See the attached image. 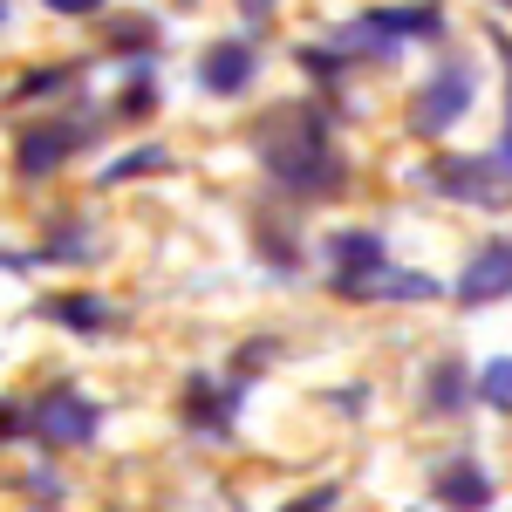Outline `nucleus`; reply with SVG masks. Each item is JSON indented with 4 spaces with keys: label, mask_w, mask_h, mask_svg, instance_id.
<instances>
[{
    "label": "nucleus",
    "mask_w": 512,
    "mask_h": 512,
    "mask_svg": "<svg viewBox=\"0 0 512 512\" xmlns=\"http://www.w3.org/2000/svg\"><path fill=\"white\" fill-rule=\"evenodd\" d=\"M355 267H383L376 233H335V274H355Z\"/></svg>",
    "instance_id": "obj_14"
},
{
    "label": "nucleus",
    "mask_w": 512,
    "mask_h": 512,
    "mask_svg": "<svg viewBox=\"0 0 512 512\" xmlns=\"http://www.w3.org/2000/svg\"><path fill=\"white\" fill-rule=\"evenodd\" d=\"M431 185H444L451 198H472V205H512V185L499 178V158H437Z\"/></svg>",
    "instance_id": "obj_5"
},
{
    "label": "nucleus",
    "mask_w": 512,
    "mask_h": 512,
    "mask_svg": "<svg viewBox=\"0 0 512 512\" xmlns=\"http://www.w3.org/2000/svg\"><path fill=\"white\" fill-rule=\"evenodd\" d=\"M41 7H55V14H96L103 0H41Z\"/></svg>",
    "instance_id": "obj_19"
},
{
    "label": "nucleus",
    "mask_w": 512,
    "mask_h": 512,
    "mask_svg": "<svg viewBox=\"0 0 512 512\" xmlns=\"http://www.w3.org/2000/svg\"><path fill=\"white\" fill-rule=\"evenodd\" d=\"M260 164L274 171V185L301 198H328L342 185V158H335V137H328V123L315 110H274V117L260 123Z\"/></svg>",
    "instance_id": "obj_1"
},
{
    "label": "nucleus",
    "mask_w": 512,
    "mask_h": 512,
    "mask_svg": "<svg viewBox=\"0 0 512 512\" xmlns=\"http://www.w3.org/2000/svg\"><path fill=\"white\" fill-rule=\"evenodd\" d=\"M62 82H69V69H35V76H21V89H14V96H55Z\"/></svg>",
    "instance_id": "obj_17"
},
{
    "label": "nucleus",
    "mask_w": 512,
    "mask_h": 512,
    "mask_svg": "<svg viewBox=\"0 0 512 512\" xmlns=\"http://www.w3.org/2000/svg\"><path fill=\"white\" fill-rule=\"evenodd\" d=\"M499 7H512V0H499Z\"/></svg>",
    "instance_id": "obj_20"
},
{
    "label": "nucleus",
    "mask_w": 512,
    "mask_h": 512,
    "mask_svg": "<svg viewBox=\"0 0 512 512\" xmlns=\"http://www.w3.org/2000/svg\"><path fill=\"white\" fill-rule=\"evenodd\" d=\"M233 396L239 390H212V383H192V390H185V417H192V424H205V431H226V424H233V417H226V410H233Z\"/></svg>",
    "instance_id": "obj_13"
},
{
    "label": "nucleus",
    "mask_w": 512,
    "mask_h": 512,
    "mask_svg": "<svg viewBox=\"0 0 512 512\" xmlns=\"http://www.w3.org/2000/svg\"><path fill=\"white\" fill-rule=\"evenodd\" d=\"M96 137V123L89 117H55V123H35L28 137H21V178H48L55 164H69Z\"/></svg>",
    "instance_id": "obj_3"
},
{
    "label": "nucleus",
    "mask_w": 512,
    "mask_h": 512,
    "mask_svg": "<svg viewBox=\"0 0 512 512\" xmlns=\"http://www.w3.org/2000/svg\"><path fill=\"white\" fill-rule=\"evenodd\" d=\"M335 294L342 301H437V280L390 274V267H355V274H335Z\"/></svg>",
    "instance_id": "obj_6"
},
{
    "label": "nucleus",
    "mask_w": 512,
    "mask_h": 512,
    "mask_svg": "<svg viewBox=\"0 0 512 512\" xmlns=\"http://www.w3.org/2000/svg\"><path fill=\"white\" fill-rule=\"evenodd\" d=\"M355 28H376V35H437V7H369Z\"/></svg>",
    "instance_id": "obj_11"
},
{
    "label": "nucleus",
    "mask_w": 512,
    "mask_h": 512,
    "mask_svg": "<svg viewBox=\"0 0 512 512\" xmlns=\"http://www.w3.org/2000/svg\"><path fill=\"white\" fill-rule=\"evenodd\" d=\"M478 396H485L492 410H512V355H499V362L478 369Z\"/></svg>",
    "instance_id": "obj_15"
},
{
    "label": "nucleus",
    "mask_w": 512,
    "mask_h": 512,
    "mask_svg": "<svg viewBox=\"0 0 512 512\" xmlns=\"http://www.w3.org/2000/svg\"><path fill=\"white\" fill-rule=\"evenodd\" d=\"M465 396H472V369H465L458 355H444V362L431 369V410L451 417V410H465Z\"/></svg>",
    "instance_id": "obj_12"
},
{
    "label": "nucleus",
    "mask_w": 512,
    "mask_h": 512,
    "mask_svg": "<svg viewBox=\"0 0 512 512\" xmlns=\"http://www.w3.org/2000/svg\"><path fill=\"white\" fill-rule=\"evenodd\" d=\"M431 499H437L444 512H485V506H492V478L478 472L472 458H451V465H437Z\"/></svg>",
    "instance_id": "obj_8"
},
{
    "label": "nucleus",
    "mask_w": 512,
    "mask_h": 512,
    "mask_svg": "<svg viewBox=\"0 0 512 512\" xmlns=\"http://www.w3.org/2000/svg\"><path fill=\"white\" fill-rule=\"evenodd\" d=\"M198 82L212 89V96H239L246 82H253V41H212L205 55H198Z\"/></svg>",
    "instance_id": "obj_9"
},
{
    "label": "nucleus",
    "mask_w": 512,
    "mask_h": 512,
    "mask_svg": "<svg viewBox=\"0 0 512 512\" xmlns=\"http://www.w3.org/2000/svg\"><path fill=\"white\" fill-rule=\"evenodd\" d=\"M28 431L41 444H55V451H69V444H89V437L103 431V410L82 390H48V396L28 403Z\"/></svg>",
    "instance_id": "obj_2"
},
{
    "label": "nucleus",
    "mask_w": 512,
    "mask_h": 512,
    "mask_svg": "<svg viewBox=\"0 0 512 512\" xmlns=\"http://www.w3.org/2000/svg\"><path fill=\"white\" fill-rule=\"evenodd\" d=\"M0 14H7V7H0Z\"/></svg>",
    "instance_id": "obj_21"
},
{
    "label": "nucleus",
    "mask_w": 512,
    "mask_h": 512,
    "mask_svg": "<svg viewBox=\"0 0 512 512\" xmlns=\"http://www.w3.org/2000/svg\"><path fill=\"white\" fill-rule=\"evenodd\" d=\"M48 315L62 321V328H76V335H103V328L117 321V308H110V301H96V294H55V301H48Z\"/></svg>",
    "instance_id": "obj_10"
},
{
    "label": "nucleus",
    "mask_w": 512,
    "mask_h": 512,
    "mask_svg": "<svg viewBox=\"0 0 512 512\" xmlns=\"http://www.w3.org/2000/svg\"><path fill=\"white\" fill-rule=\"evenodd\" d=\"M465 110H472V76H465V69H444V76H431L424 89H417L410 130H417V137H444Z\"/></svg>",
    "instance_id": "obj_4"
},
{
    "label": "nucleus",
    "mask_w": 512,
    "mask_h": 512,
    "mask_svg": "<svg viewBox=\"0 0 512 512\" xmlns=\"http://www.w3.org/2000/svg\"><path fill=\"white\" fill-rule=\"evenodd\" d=\"M164 164H171V158H164L158 144H144V151H130V158H117V164H110V171H103V185H123V178H144V171H164Z\"/></svg>",
    "instance_id": "obj_16"
},
{
    "label": "nucleus",
    "mask_w": 512,
    "mask_h": 512,
    "mask_svg": "<svg viewBox=\"0 0 512 512\" xmlns=\"http://www.w3.org/2000/svg\"><path fill=\"white\" fill-rule=\"evenodd\" d=\"M512 294V239H485L472 253V267L458 280V301L465 308H485V301H506Z\"/></svg>",
    "instance_id": "obj_7"
},
{
    "label": "nucleus",
    "mask_w": 512,
    "mask_h": 512,
    "mask_svg": "<svg viewBox=\"0 0 512 512\" xmlns=\"http://www.w3.org/2000/svg\"><path fill=\"white\" fill-rule=\"evenodd\" d=\"M335 506V485H315L308 499H294V506H280V512H328Z\"/></svg>",
    "instance_id": "obj_18"
}]
</instances>
